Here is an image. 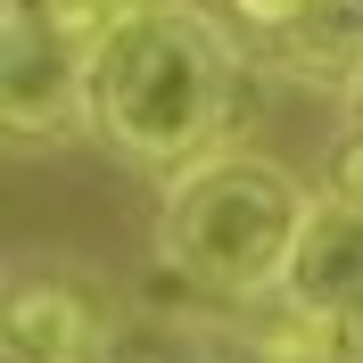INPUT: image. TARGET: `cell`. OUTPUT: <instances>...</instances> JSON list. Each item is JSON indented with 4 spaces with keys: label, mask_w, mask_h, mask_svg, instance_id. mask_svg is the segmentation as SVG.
I'll use <instances>...</instances> for the list:
<instances>
[{
    "label": "cell",
    "mask_w": 363,
    "mask_h": 363,
    "mask_svg": "<svg viewBox=\"0 0 363 363\" xmlns=\"http://www.w3.org/2000/svg\"><path fill=\"white\" fill-rule=\"evenodd\" d=\"M281 297H297L306 314H330L339 330H347V322H363V215H355V206L322 199L314 215H306Z\"/></svg>",
    "instance_id": "cell-4"
},
{
    "label": "cell",
    "mask_w": 363,
    "mask_h": 363,
    "mask_svg": "<svg viewBox=\"0 0 363 363\" xmlns=\"http://www.w3.org/2000/svg\"><path fill=\"white\" fill-rule=\"evenodd\" d=\"M58 33H74L83 50H99L116 33V25H133V17H149V9H165V0H33Z\"/></svg>",
    "instance_id": "cell-7"
},
{
    "label": "cell",
    "mask_w": 363,
    "mask_h": 363,
    "mask_svg": "<svg viewBox=\"0 0 363 363\" xmlns=\"http://www.w3.org/2000/svg\"><path fill=\"white\" fill-rule=\"evenodd\" d=\"M223 108H231V50L190 0H165L91 50V133L133 165L190 174Z\"/></svg>",
    "instance_id": "cell-1"
},
{
    "label": "cell",
    "mask_w": 363,
    "mask_h": 363,
    "mask_svg": "<svg viewBox=\"0 0 363 363\" xmlns=\"http://www.w3.org/2000/svg\"><path fill=\"white\" fill-rule=\"evenodd\" d=\"M330 199L363 215V116L339 133V149H330Z\"/></svg>",
    "instance_id": "cell-9"
},
{
    "label": "cell",
    "mask_w": 363,
    "mask_h": 363,
    "mask_svg": "<svg viewBox=\"0 0 363 363\" xmlns=\"http://www.w3.org/2000/svg\"><path fill=\"white\" fill-rule=\"evenodd\" d=\"M306 215L314 206H306L297 174H281L272 157H248V149L199 157L165 190L157 256H165V272L199 281L215 297H272L289 281Z\"/></svg>",
    "instance_id": "cell-2"
},
{
    "label": "cell",
    "mask_w": 363,
    "mask_h": 363,
    "mask_svg": "<svg viewBox=\"0 0 363 363\" xmlns=\"http://www.w3.org/2000/svg\"><path fill=\"white\" fill-rule=\"evenodd\" d=\"M108 314L74 281H25L9 297V363H108Z\"/></svg>",
    "instance_id": "cell-5"
},
{
    "label": "cell",
    "mask_w": 363,
    "mask_h": 363,
    "mask_svg": "<svg viewBox=\"0 0 363 363\" xmlns=\"http://www.w3.org/2000/svg\"><path fill=\"white\" fill-rule=\"evenodd\" d=\"M9 133L17 140H67L91 124V50L33 9L9 0Z\"/></svg>",
    "instance_id": "cell-3"
},
{
    "label": "cell",
    "mask_w": 363,
    "mask_h": 363,
    "mask_svg": "<svg viewBox=\"0 0 363 363\" xmlns=\"http://www.w3.org/2000/svg\"><path fill=\"white\" fill-rule=\"evenodd\" d=\"M306 9L314 0H223V17L240 33H256V42H289L297 25H306Z\"/></svg>",
    "instance_id": "cell-8"
},
{
    "label": "cell",
    "mask_w": 363,
    "mask_h": 363,
    "mask_svg": "<svg viewBox=\"0 0 363 363\" xmlns=\"http://www.w3.org/2000/svg\"><path fill=\"white\" fill-rule=\"evenodd\" d=\"M297 74H339V83H363V0H314L306 25L281 42Z\"/></svg>",
    "instance_id": "cell-6"
}]
</instances>
